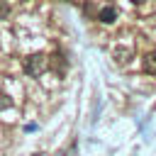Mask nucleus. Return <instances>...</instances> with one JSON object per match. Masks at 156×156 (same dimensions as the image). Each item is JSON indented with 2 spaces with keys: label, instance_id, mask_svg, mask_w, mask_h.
<instances>
[{
  "label": "nucleus",
  "instance_id": "nucleus-5",
  "mask_svg": "<svg viewBox=\"0 0 156 156\" xmlns=\"http://www.w3.org/2000/svg\"><path fill=\"white\" fill-rule=\"evenodd\" d=\"M7 12H10L7 0H0V20H5V17H7Z\"/></svg>",
  "mask_w": 156,
  "mask_h": 156
},
{
  "label": "nucleus",
  "instance_id": "nucleus-1",
  "mask_svg": "<svg viewBox=\"0 0 156 156\" xmlns=\"http://www.w3.org/2000/svg\"><path fill=\"white\" fill-rule=\"evenodd\" d=\"M46 68H49V58H46L44 54H29V56L22 61V71H24L27 76H32V78L41 76Z\"/></svg>",
  "mask_w": 156,
  "mask_h": 156
},
{
  "label": "nucleus",
  "instance_id": "nucleus-6",
  "mask_svg": "<svg viewBox=\"0 0 156 156\" xmlns=\"http://www.w3.org/2000/svg\"><path fill=\"white\" fill-rule=\"evenodd\" d=\"M12 102L7 100V95H0V110H5V107H10Z\"/></svg>",
  "mask_w": 156,
  "mask_h": 156
},
{
  "label": "nucleus",
  "instance_id": "nucleus-7",
  "mask_svg": "<svg viewBox=\"0 0 156 156\" xmlns=\"http://www.w3.org/2000/svg\"><path fill=\"white\" fill-rule=\"evenodd\" d=\"M129 2H134V5H141V2H144V0H129Z\"/></svg>",
  "mask_w": 156,
  "mask_h": 156
},
{
  "label": "nucleus",
  "instance_id": "nucleus-3",
  "mask_svg": "<svg viewBox=\"0 0 156 156\" xmlns=\"http://www.w3.org/2000/svg\"><path fill=\"white\" fill-rule=\"evenodd\" d=\"M98 20H100V22H105V24H110V22H115V20H117V10H115L112 5H105V7L98 12Z\"/></svg>",
  "mask_w": 156,
  "mask_h": 156
},
{
  "label": "nucleus",
  "instance_id": "nucleus-2",
  "mask_svg": "<svg viewBox=\"0 0 156 156\" xmlns=\"http://www.w3.org/2000/svg\"><path fill=\"white\" fill-rule=\"evenodd\" d=\"M54 61H51V71L54 73H58V76H63L66 71H68V63H66V56L61 54V51H56L54 56H51Z\"/></svg>",
  "mask_w": 156,
  "mask_h": 156
},
{
  "label": "nucleus",
  "instance_id": "nucleus-4",
  "mask_svg": "<svg viewBox=\"0 0 156 156\" xmlns=\"http://www.w3.org/2000/svg\"><path fill=\"white\" fill-rule=\"evenodd\" d=\"M141 68L151 76H156V51H149L144 58H141Z\"/></svg>",
  "mask_w": 156,
  "mask_h": 156
}]
</instances>
